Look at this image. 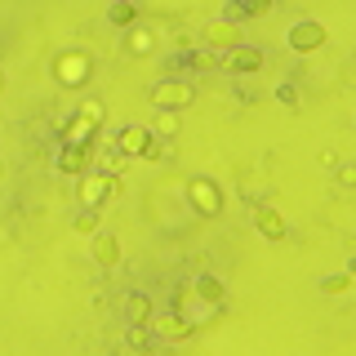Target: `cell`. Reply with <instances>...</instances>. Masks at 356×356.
<instances>
[{
	"label": "cell",
	"mask_w": 356,
	"mask_h": 356,
	"mask_svg": "<svg viewBox=\"0 0 356 356\" xmlns=\"http://www.w3.org/2000/svg\"><path fill=\"white\" fill-rule=\"evenodd\" d=\"M103 120H107V107L98 103V98H85L67 120H58V125H63V147H94Z\"/></svg>",
	"instance_id": "1"
},
{
	"label": "cell",
	"mask_w": 356,
	"mask_h": 356,
	"mask_svg": "<svg viewBox=\"0 0 356 356\" xmlns=\"http://www.w3.org/2000/svg\"><path fill=\"white\" fill-rule=\"evenodd\" d=\"M54 81L63 89H85L94 81V58H89L85 49H63L58 58H54Z\"/></svg>",
	"instance_id": "2"
},
{
	"label": "cell",
	"mask_w": 356,
	"mask_h": 356,
	"mask_svg": "<svg viewBox=\"0 0 356 356\" xmlns=\"http://www.w3.org/2000/svg\"><path fill=\"white\" fill-rule=\"evenodd\" d=\"M147 98H152L156 111H183V107L196 103V89H192V81H183V76H165V81L152 85Z\"/></svg>",
	"instance_id": "3"
},
{
	"label": "cell",
	"mask_w": 356,
	"mask_h": 356,
	"mask_svg": "<svg viewBox=\"0 0 356 356\" xmlns=\"http://www.w3.org/2000/svg\"><path fill=\"white\" fill-rule=\"evenodd\" d=\"M187 205H192L196 218H218V214H222V192H218V183H214V178H205V174L187 178Z\"/></svg>",
	"instance_id": "4"
},
{
	"label": "cell",
	"mask_w": 356,
	"mask_h": 356,
	"mask_svg": "<svg viewBox=\"0 0 356 356\" xmlns=\"http://www.w3.org/2000/svg\"><path fill=\"white\" fill-rule=\"evenodd\" d=\"M111 138H116V147L125 152L129 161H138V156H143V161H156V156L165 152L161 143L152 138V129H147V125H125V129H116V134H111Z\"/></svg>",
	"instance_id": "5"
},
{
	"label": "cell",
	"mask_w": 356,
	"mask_h": 356,
	"mask_svg": "<svg viewBox=\"0 0 356 356\" xmlns=\"http://www.w3.org/2000/svg\"><path fill=\"white\" fill-rule=\"evenodd\" d=\"M263 67V49L259 44H236V49H227V54H218V72H227V76H250V72H259Z\"/></svg>",
	"instance_id": "6"
},
{
	"label": "cell",
	"mask_w": 356,
	"mask_h": 356,
	"mask_svg": "<svg viewBox=\"0 0 356 356\" xmlns=\"http://www.w3.org/2000/svg\"><path fill=\"white\" fill-rule=\"evenodd\" d=\"M285 40H289V49H294V54H316L321 44L330 40V31L321 27L316 18H298L294 27H289V36H285Z\"/></svg>",
	"instance_id": "7"
},
{
	"label": "cell",
	"mask_w": 356,
	"mask_h": 356,
	"mask_svg": "<svg viewBox=\"0 0 356 356\" xmlns=\"http://www.w3.org/2000/svg\"><path fill=\"white\" fill-rule=\"evenodd\" d=\"M152 334H156V339H165V343H178V339H192L196 325L183 316V312L170 307V312H156V316H152Z\"/></svg>",
	"instance_id": "8"
},
{
	"label": "cell",
	"mask_w": 356,
	"mask_h": 356,
	"mask_svg": "<svg viewBox=\"0 0 356 356\" xmlns=\"http://www.w3.org/2000/svg\"><path fill=\"white\" fill-rule=\"evenodd\" d=\"M76 196H81V209L98 214V209H103V200L111 196V178H103L98 170H89L81 183H76Z\"/></svg>",
	"instance_id": "9"
},
{
	"label": "cell",
	"mask_w": 356,
	"mask_h": 356,
	"mask_svg": "<svg viewBox=\"0 0 356 356\" xmlns=\"http://www.w3.org/2000/svg\"><path fill=\"white\" fill-rule=\"evenodd\" d=\"M241 44V27H232V22H209L205 27V49L209 54H227V49H236Z\"/></svg>",
	"instance_id": "10"
},
{
	"label": "cell",
	"mask_w": 356,
	"mask_h": 356,
	"mask_svg": "<svg viewBox=\"0 0 356 356\" xmlns=\"http://www.w3.org/2000/svg\"><path fill=\"white\" fill-rule=\"evenodd\" d=\"M254 227H259L267 241H285L289 222H285V214L276 205H259V209H254Z\"/></svg>",
	"instance_id": "11"
},
{
	"label": "cell",
	"mask_w": 356,
	"mask_h": 356,
	"mask_svg": "<svg viewBox=\"0 0 356 356\" xmlns=\"http://www.w3.org/2000/svg\"><path fill=\"white\" fill-rule=\"evenodd\" d=\"M120 316H125L129 325H152L156 307H152V298L143 294V289H134V294H125V303H120Z\"/></svg>",
	"instance_id": "12"
},
{
	"label": "cell",
	"mask_w": 356,
	"mask_h": 356,
	"mask_svg": "<svg viewBox=\"0 0 356 356\" xmlns=\"http://www.w3.org/2000/svg\"><path fill=\"white\" fill-rule=\"evenodd\" d=\"M98 143H103V138H98ZM125 165H129V156L116 147V138H107L103 152H98V165H94V170L103 174V178H120V174H125Z\"/></svg>",
	"instance_id": "13"
},
{
	"label": "cell",
	"mask_w": 356,
	"mask_h": 356,
	"mask_svg": "<svg viewBox=\"0 0 356 356\" xmlns=\"http://www.w3.org/2000/svg\"><path fill=\"white\" fill-rule=\"evenodd\" d=\"M89 161H94V147H63L58 152V170L72 174V178H85L89 174Z\"/></svg>",
	"instance_id": "14"
},
{
	"label": "cell",
	"mask_w": 356,
	"mask_h": 356,
	"mask_svg": "<svg viewBox=\"0 0 356 356\" xmlns=\"http://www.w3.org/2000/svg\"><path fill=\"white\" fill-rule=\"evenodd\" d=\"M94 263L107 267V272L120 267V241L111 236V232H98V236H94Z\"/></svg>",
	"instance_id": "15"
},
{
	"label": "cell",
	"mask_w": 356,
	"mask_h": 356,
	"mask_svg": "<svg viewBox=\"0 0 356 356\" xmlns=\"http://www.w3.org/2000/svg\"><path fill=\"white\" fill-rule=\"evenodd\" d=\"M125 54H134V58H147V54H156V31L152 27H129L125 31Z\"/></svg>",
	"instance_id": "16"
},
{
	"label": "cell",
	"mask_w": 356,
	"mask_h": 356,
	"mask_svg": "<svg viewBox=\"0 0 356 356\" xmlns=\"http://www.w3.org/2000/svg\"><path fill=\"white\" fill-rule=\"evenodd\" d=\"M196 298H200L205 307H222V298H227V289H222V281H218L214 272H205V276L196 281Z\"/></svg>",
	"instance_id": "17"
},
{
	"label": "cell",
	"mask_w": 356,
	"mask_h": 356,
	"mask_svg": "<svg viewBox=\"0 0 356 356\" xmlns=\"http://www.w3.org/2000/svg\"><path fill=\"white\" fill-rule=\"evenodd\" d=\"M178 67H192V72H218V54H209V49H192V54H183V58H174V63H170V72H178Z\"/></svg>",
	"instance_id": "18"
},
{
	"label": "cell",
	"mask_w": 356,
	"mask_h": 356,
	"mask_svg": "<svg viewBox=\"0 0 356 356\" xmlns=\"http://www.w3.org/2000/svg\"><path fill=\"white\" fill-rule=\"evenodd\" d=\"M147 129H152V138H156V143H170V138H178V111H156Z\"/></svg>",
	"instance_id": "19"
},
{
	"label": "cell",
	"mask_w": 356,
	"mask_h": 356,
	"mask_svg": "<svg viewBox=\"0 0 356 356\" xmlns=\"http://www.w3.org/2000/svg\"><path fill=\"white\" fill-rule=\"evenodd\" d=\"M107 22H111V27H138V5H129V0H120V5H111L107 9Z\"/></svg>",
	"instance_id": "20"
},
{
	"label": "cell",
	"mask_w": 356,
	"mask_h": 356,
	"mask_svg": "<svg viewBox=\"0 0 356 356\" xmlns=\"http://www.w3.org/2000/svg\"><path fill=\"white\" fill-rule=\"evenodd\" d=\"M267 14V5H222V22H232V27H241L245 18H259Z\"/></svg>",
	"instance_id": "21"
},
{
	"label": "cell",
	"mask_w": 356,
	"mask_h": 356,
	"mask_svg": "<svg viewBox=\"0 0 356 356\" xmlns=\"http://www.w3.org/2000/svg\"><path fill=\"white\" fill-rule=\"evenodd\" d=\"M152 339H156L152 325H129V330H125V348H134V352H147Z\"/></svg>",
	"instance_id": "22"
},
{
	"label": "cell",
	"mask_w": 356,
	"mask_h": 356,
	"mask_svg": "<svg viewBox=\"0 0 356 356\" xmlns=\"http://www.w3.org/2000/svg\"><path fill=\"white\" fill-rule=\"evenodd\" d=\"M352 285H356V276H348V272H334V276H325V281H321V294H348Z\"/></svg>",
	"instance_id": "23"
},
{
	"label": "cell",
	"mask_w": 356,
	"mask_h": 356,
	"mask_svg": "<svg viewBox=\"0 0 356 356\" xmlns=\"http://www.w3.org/2000/svg\"><path fill=\"white\" fill-rule=\"evenodd\" d=\"M276 103H281V107H298V89L285 81L281 89H276Z\"/></svg>",
	"instance_id": "24"
},
{
	"label": "cell",
	"mask_w": 356,
	"mask_h": 356,
	"mask_svg": "<svg viewBox=\"0 0 356 356\" xmlns=\"http://www.w3.org/2000/svg\"><path fill=\"white\" fill-rule=\"evenodd\" d=\"M76 232H94V236H98V214L81 209V214H76Z\"/></svg>",
	"instance_id": "25"
},
{
	"label": "cell",
	"mask_w": 356,
	"mask_h": 356,
	"mask_svg": "<svg viewBox=\"0 0 356 356\" xmlns=\"http://www.w3.org/2000/svg\"><path fill=\"white\" fill-rule=\"evenodd\" d=\"M339 187H356V165H343L339 170Z\"/></svg>",
	"instance_id": "26"
},
{
	"label": "cell",
	"mask_w": 356,
	"mask_h": 356,
	"mask_svg": "<svg viewBox=\"0 0 356 356\" xmlns=\"http://www.w3.org/2000/svg\"><path fill=\"white\" fill-rule=\"evenodd\" d=\"M348 276H356V254H352V259H348Z\"/></svg>",
	"instance_id": "27"
},
{
	"label": "cell",
	"mask_w": 356,
	"mask_h": 356,
	"mask_svg": "<svg viewBox=\"0 0 356 356\" xmlns=\"http://www.w3.org/2000/svg\"><path fill=\"white\" fill-rule=\"evenodd\" d=\"M5 89H9V76H5V72H0V94H5Z\"/></svg>",
	"instance_id": "28"
}]
</instances>
